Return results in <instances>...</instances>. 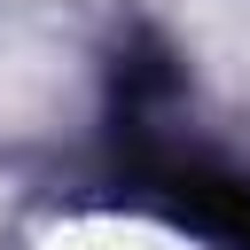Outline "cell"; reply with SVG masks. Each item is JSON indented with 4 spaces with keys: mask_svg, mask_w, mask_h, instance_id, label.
<instances>
[{
    "mask_svg": "<svg viewBox=\"0 0 250 250\" xmlns=\"http://www.w3.org/2000/svg\"><path fill=\"white\" fill-rule=\"evenodd\" d=\"M125 172H133V188L164 195L188 227H203V234L250 250V180H234L227 164H211V156H195V148H180V141H148V133L133 125Z\"/></svg>",
    "mask_w": 250,
    "mask_h": 250,
    "instance_id": "1",
    "label": "cell"
}]
</instances>
